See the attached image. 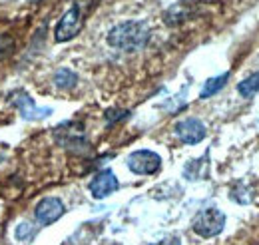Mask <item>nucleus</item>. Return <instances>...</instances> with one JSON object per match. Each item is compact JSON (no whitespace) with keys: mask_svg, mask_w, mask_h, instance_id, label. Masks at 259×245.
I'll use <instances>...</instances> for the list:
<instances>
[{"mask_svg":"<svg viewBox=\"0 0 259 245\" xmlns=\"http://www.w3.org/2000/svg\"><path fill=\"white\" fill-rule=\"evenodd\" d=\"M36 233H38V229L34 227L30 221H20L16 225V231H14L16 239L22 241V243H30L34 237H36Z\"/></svg>","mask_w":259,"mask_h":245,"instance_id":"nucleus-11","label":"nucleus"},{"mask_svg":"<svg viewBox=\"0 0 259 245\" xmlns=\"http://www.w3.org/2000/svg\"><path fill=\"white\" fill-rule=\"evenodd\" d=\"M30 2H40V0H30Z\"/></svg>","mask_w":259,"mask_h":245,"instance_id":"nucleus-16","label":"nucleus"},{"mask_svg":"<svg viewBox=\"0 0 259 245\" xmlns=\"http://www.w3.org/2000/svg\"><path fill=\"white\" fill-rule=\"evenodd\" d=\"M150 40V28L146 22H138V20H128L122 22L118 26H114L108 32V44L112 48L118 50H126V52H134L140 50L148 44Z\"/></svg>","mask_w":259,"mask_h":245,"instance_id":"nucleus-1","label":"nucleus"},{"mask_svg":"<svg viewBox=\"0 0 259 245\" xmlns=\"http://www.w3.org/2000/svg\"><path fill=\"white\" fill-rule=\"evenodd\" d=\"M156 245H182V241H180V237H165Z\"/></svg>","mask_w":259,"mask_h":245,"instance_id":"nucleus-15","label":"nucleus"},{"mask_svg":"<svg viewBox=\"0 0 259 245\" xmlns=\"http://www.w3.org/2000/svg\"><path fill=\"white\" fill-rule=\"evenodd\" d=\"M56 140L68 152L86 153L90 150V144H88V140L84 136L82 124H64V126H60L56 130Z\"/></svg>","mask_w":259,"mask_h":245,"instance_id":"nucleus-2","label":"nucleus"},{"mask_svg":"<svg viewBox=\"0 0 259 245\" xmlns=\"http://www.w3.org/2000/svg\"><path fill=\"white\" fill-rule=\"evenodd\" d=\"M12 52H14V40L10 36L2 34L0 36V60L6 58V56H10Z\"/></svg>","mask_w":259,"mask_h":245,"instance_id":"nucleus-14","label":"nucleus"},{"mask_svg":"<svg viewBox=\"0 0 259 245\" xmlns=\"http://www.w3.org/2000/svg\"><path fill=\"white\" fill-rule=\"evenodd\" d=\"M229 80V74H222V76H215V78H209L205 84H203V90H201V98H209V96H213L215 92H220L224 86H226V82Z\"/></svg>","mask_w":259,"mask_h":245,"instance_id":"nucleus-10","label":"nucleus"},{"mask_svg":"<svg viewBox=\"0 0 259 245\" xmlns=\"http://www.w3.org/2000/svg\"><path fill=\"white\" fill-rule=\"evenodd\" d=\"M76 82H78V76L72 70H68V68H60L56 72V76H54V84L58 88H74Z\"/></svg>","mask_w":259,"mask_h":245,"instance_id":"nucleus-12","label":"nucleus"},{"mask_svg":"<svg viewBox=\"0 0 259 245\" xmlns=\"http://www.w3.org/2000/svg\"><path fill=\"white\" fill-rule=\"evenodd\" d=\"M130 172L138 174V176H152L162 168V157L152 150H138L132 152L126 159Z\"/></svg>","mask_w":259,"mask_h":245,"instance_id":"nucleus-4","label":"nucleus"},{"mask_svg":"<svg viewBox=\"0 0 259 245\" xmlns=\"http://www.w3.org/2000/svg\"><path fill=\"white\" fill-rule=\"evenodd\" d=\"M118 187H120V184H118V178L114 176V172L112 170H104V172L96 174V178L90 182V193L96 199H104L110 193H114Z\"/></svg>","mask_w":259,"mask_h":245,"instance_id":"nucleus-9","label":"nucleus"},{"mask_svg":"<svg viewBox=\"0 0 259 245\" xmlns=\"http://www.w3.org/2000/svg\"><path fill=\"white\" fill-rule=\"evenodd\" d=\"M84 16H82V8L78 4H74L64 16L60 18V22L56 24V30H54V38L56 42H68L72 40L78 32L82 30V22Z\"/></svg>","mask_w":259,"mask_h":245,"instance_id":"nucleus-6","label":"nucleus"},{"mask_svg":"<svg viewBox=\"0 0 259 245\" xmlns=\"http://www.w3.org/2000/svg\"><path fill=\"white\" fill-rule=\"evenodd\" d=\"M176 136L184 144L194 146V144H199L205 138V126L197 118H186V120L176 124Z\"/></svg>","mask_w":259,"mask_h":245,"instance_id":"nucleus-8","label":"nucleus"},{"mask_svg":"<svg viewBox=\"0 0 259 245\" xmlns=\"http://www.w3.org/2000/svg\"><path fill=\"white\" fill-rule=\"evenodd\" d=\"M237 90H239V94H241L243 98L255 96V94L259 92V72H255L253 76H249L247 80H243V82L237 86Z\"/></svg>","mask_w":259,"mask_h":245,"instance_id":"nucleus-13","label":"nucleus"},{"mask_svg":"<svg viewBox=\"0 0 259 245\" xmlns=\"http://www.w3.org/2000/svg\"><path fill=\"white\" fill-rule=\"evenodd\" d=\"M8 102L20 112V116H22L24 120H42V118H46V116L52 114L50 108H38V106L34 104L32 98L24 92V90H14V92H10L8 94Z\"/></svg>","mask_w":259,"mask_h":245,"instance_id":"nucleus-5","label":"nucleus"},{"mask_svg":"<svg viewBox=\"0 0 259 245\" xmlns=\"http://www.w3.org/2000/svg\"><path fill=\"white\" fill-rule=\"evenodd\" d=\"M224 227H226V215L215 208L203 210L194 219V231L199 237H205V239L220 235L224 231Z\"/></svg>","mask_w":259,"mask_h":245,"instance_id":"nucleus-3","label":"nucleus"},{"mask_svg":"<svg viewBox=\"0 0 259 245\" xmlns=\"http://www.w3.org/2000/svg\"><path fill=\"white\" fill-rule=\"evenodd\" d=\"M66 208L62 203V199L58 197H44L36 210H34V215H36V223L40 227H46V225H52L54 221H58L62 215H64Z\"/></svg>","mask_w":259,"mask_h":245,"instance_id":"nucleus-7","label":"nucleus"}]
</instances>
